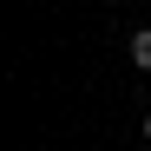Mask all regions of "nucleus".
I'll return each instance as SVG.
<instances>
[{
  "label": "nucleus",
  "mask_w": 151,
  "mask_h": 151,
  "mask_svg": "<svg viewBox=\"0 0 151 151\" xmlns=\"http://www.w3.org/2000/svg\"><path fill=\"white\" fill-rule=\"evenodd\" d=\"M145 145H151V112H145Z\"/></svg>",
  "instance_id": "f03ea898"
},
{
  "label": "nucleus",
  "mask_w": 151,
  "mask_h": 151,
  "mask_svg": "<svg viewBox=\"0 0 151 151\" xmlns=\"http://www.w3.org/2000/svg\"><path fill=\"white\" fill-rule=\"evenodd\" d=\"M132 66H138V72H151V27H138V33H132Z\"/></svg>",
  "instance_id": "f257e3e1"
}]
</instances>
